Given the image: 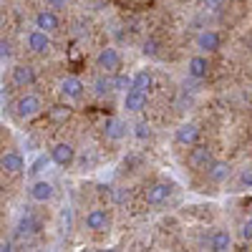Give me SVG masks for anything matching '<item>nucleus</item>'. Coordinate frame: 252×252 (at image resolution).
Masks as SVG:
<instances>
[{
	"label": "nucleus",
	"mask_w": 252,
	"mask_h": 252,
	"mask_svg": "<svg viewBox=\"0 0 252 252\" xmlns=\"http://www.w3.org/2000/svg\"><path fill=\"white\" fill-rule=\"evenodd\" d=\"M40 111H43V101H40L35 94H26V96H20L15 101V114L20 119H33L38 116Z\"/></svg>",
	"instance_id": "f257e3e1"
},
{
	"label": "nucleus",
	"mask_w": 252,
	"mask_h": 252,
	"mask_svg": "<svg viewBox=\"0 0 252 252\" xmlns=\"http://www.w3.org/2000/svg\"><path fill=\"white\" fill-rule=\"evenodd\" d=\"M215 157H212V149L209 146H204V144H192V152H189V157H187V161H189V166H192L194 172H204L207 169V164L212 161Z\"/></svg>",
	"instance_id": "f03ea898"
},
{
	"label": "nucleus",
	"mask_w": 252,
	"mask_h": 252,
	"mask_svg": "<svg viewBox=\"0 0 252 252\" xmlns=\"http://www.w3.org/2000/svg\"><path fill=\"white\" fill-rule=\"evenodd\" d=\"M86 227L91 229V232H106V229L111 227V215H109V209L94 207L91 212L86 215Z\"/></svg>",
	"instance_id": "7ed1b4c3"
},
{
	"label": "nucleus",
	"mask_w": 252,
	"mask_h": 252,
	"mask_svg": "<svg viewBox=\"0 0 252 252\" xmlns=\"http://www.w3.org/2000/svg\"><path fill=\"white\" fill-rule=\"evenodd\" d=\"M199 136H202L199 126H197V124H192V121L179 124V126H177V131H174V141H177L179 146H192V144H197V141H199Z\"/></svg>",
	"instance_id": "20e7f679"
},
{
	"label": "nucleus",
	"mask_w": 252,
	"mask_h": 252,
	"mask_svg": "<svg viewBox=\"0 0 252 252\" xmlns=\"http://www.w3.org/2000/svg\"><path fill=\"white\" fill-rule=\"evenodd\" d=\"M96 66L103 71V73H116L121 68V53L116 48H103L98 56H96Z\"/></svg>",
	"instance_id": "39448f33"
},
{
	"label": "nucleus",
	"mask_w": 252,
	"mask_h": 252,
	"mask_svg": "<svg viewBox=\"0 0 252 252\" xmlns=\"http://www.w3.org/2000/svg\"><path fill=\"white\" fill-rule=\"evenodd\" d=\"M51 161L58 164V166H71V164L76 161V149H73V144L58 141L53 149H51Z\"/></svg>",
	"instance_id": "423d86ee"
},
{
	"label": "nucleus",
	"mask_w": 252,
	"mask_h": 252,
	"mask_svg": "<svg viewBox=\"0 0 252 252\" xmlns=\"http://www.w3.org/2000/svg\"><path fill=\"white\" fill-rule=\"evenodd\" d=\"M146 101H149V94L136 91V89H126L124 91V109L129 114H139L146 109Z\"/></svg>",
	"instance_id": "0eeeda50"
},
{
	"label": "nucleus",
	"mask_w": 252,
	"mask_h": 252,
	"mask_svg": "<svg viewBox=\"0 0 252 252\" xmlns=\"http://www.w3.org/2000/svg\"><path fill=\"white\" fill-rule=\"evenodd\" d=\"M26 43H28V48L33 51V53H38V56H46L48 51H51V33H43V31H31L28 33V38H26Z\"/></svg>",
	"instance_id": "6e6552de"
},
{
	"label": "nucleus",
	"mask_w": 252,
	"mask_h": 252,
	"mask_svg": "<svg viewBox=\"0 0 252 252\" xmlns=\"http://www.w3.org/2000/svg\"><path fill=\"white\" fill-rule=\"evenodd\" d=\"M23 169H26V161H23V157H20L18 152H5L3 157H0V172H3V174L15 177Z\"/></svg>",
	"instance_id": "1a4fd4ad"
},
{
	"label": "nucleus",
	"mask_w": 252,
	"mask_h": 252,
	"mask_svg": "<svg viewBox=\"0 0 252 252\" xmlns=\"http://www.w3.org/2000/svg\"><path fill=\"white\" fill-rule=\"evenodd\" d=\"M53 194H56V189H53V184H51V182H46V179L33 182V184H31V189H28V197H31L33 202H40V204L51 202V199H53Z\"/></svg>",
	"instance_id": "9d476101"
},
{
	"label": "nucleus",
	"mask_w": 252,
	"mask_h": 252,
	"mask_svg": "<svg viewBox=\"0 0 252 252\" xmlns=\"http://www.w3.org/2000/svg\"><path fill=\"white\" fill-rule=\"evenodd\" d=\"M207 179L209 182H215V184H222V182H227L229 179V174H232V166H229L227 161H217V159H212L207 164Z\"/></svg>",
	"instance_id": "9b49d317"
},
{
	"label": "nucleus",
	"mask_w": 252,
	"mask_h": 252,
	"mask_svg": "<svg viewBox=\"0 0 252 252\" xmlns=\"http://www.w3.org/2000/svg\"><path fill=\"white\" fill-rule=\"evenodd\" d=\"M10 81H13V86H18V89H28V86H33L35 83V68L33 66H15L13 68V73H10Z\"/></svg>",
	"instance_id": "f8f14e48"
},
{
	"label": "nucleus",
	"mask_w": 252,
	"mask_h": 252,
	"mask_svg": "<svg viewBox=\"0 0 252 252\" xmlns=\"http://www.w3.org/2000/svg\"><path fill=\"white\" fill-rule=\"evenodd\" d=\"M83 81L81 78H76V76H66L61 81V94H63V98H68V101H78L81 96H83Z\"/></svg>",
	"instance_id": "ddd939ff"
},
{
	"label": "nucleus",
	"mask_w": 252,
	"mask_h": 252,
	"mask_svg": "<svg viewBox=\"0 0 252 252\" xmlns=\"http://www.w3.org/2000/svg\"><path fill=\"white\" fill-rule=\"evenodd\" d=\"M197 48L204 51V53H215L222 48V35L215 33V31H202L197 35Z\"/></svg>",
	"instance_id": "4468645a"
},
{
	"label": "nucleus",
	"mask_w": 252,
	"mask_h": 252,
	"mask_svg": "<svg viewBox=\"0 0 252 252\" xmlns=\"http://www.w3.org/2000/svg\"><path fill=\"white\" fill-rule=\"evenodd\" d=\"M58 26H61V20H58L56 10L48 8V10L35 13V28H38V31H43V33H56Z\"/></svg>",
	"instance_id": "2eb2a0df"
},
{
	"label": "nucleus",
	"mask_w": 252,
	"mask_h": 252,
	"mask_svg": "<svg viewBox=\"0 0 252 252\" xmlns=\"http://www.w3.org/2000/svg\"><path fill=\"white\" fill-rule=\"evenodd\" d=\"M169 197H172V187L166 182H157V184H152L149 189H146V202L149 204H164Z\"/></svg>",
	"instance_id": "dca6fc26"
},
{
	"label": "nucleus",
	"mask_w": 252,
	"mask_h": 252,
	"mask_svg": "<svg viewBox=\"0 0 252 252\" xmlns=\"http://www.w3.org/2000/svg\"><path fill=\"white\" fill-rule=\"evenodd\" d=\"M126 134H129V126H126V121H121V119H106V124H103V136H106V139L121 141Z\"/></svg>",
	"instance_id": "f3484780"
},
{
	"label": "nucleus",
	"mask_w": 252,
	"mask_h": 252,
	"mask_svg": "<svg viewBox=\"0 0 252 252\" xmlns=\"http://www.w3.org/2000/svg\"><path fill=\"white\" fill-rule=\"evenodd\" d=\"M187 73L192 76V78H197V81L207 78V73H209V61H207V56H192V58H189Z\"/></svg>",
	"instance_id": "a211bd4d"
},
{
	"label": "nucleus",
	"mask_w": 252,
	"mask_h": 252,
	"mask_svg": "<svg viewBox=\"0 0 252 252\" xmlns=\"http://www.w3.org/2000/svg\"><path fill=\"white\" fill-rule=\"evenodd\" d=\"M232 247V235L227 232V229H215L212 237H209V250L215 252H227Z\"/></svg>",
	"instance_id": "6ab92c4d"
},
{
	"label": "nucleus",
	"mask_w": 252,
	"mask_h": 252,
	"mask_svg": "<svg viewBox=\"0 0 252 252\" xmlns=\"http://www.w3.org/2000/svg\"><path fill=\"white\" fill-rule=\"evenodd\" d=\"M152 86H154V76H152V71L141 68V71H136V73L131 76V86H129V89H136V91L149 94Z\"/></svg>",
	"instance_id": "aec40b11"
},
{
	"label": "nucleus",
	"mask_w": 252,
	"mask_h": 252,
	"mask_svg": "<svg viewBox=\"0 0 252 252\" xmlns=\"http://www.w3.org/2000/svg\"><path fill=\"white\" fill-rule=\"evenodd\" d=\"M40 229H43V224H40V220H38V217H33V215H26L23 220L18 222V235H20V237L38 235Z\"/></svg>",
	"instance_id": "412c9836"
},
{
	"label": "nucleus",
	"mask_w": 252,
	"mask_h": 252,
	"mask_svg": "<svg viewBox=\"0 0 252 252\" xmlns=\"http://www.w3.org/2000/svg\"><path fill=\"white\" fill-rule=\"evenodd\" d=\"M48 119L56 121V124H66L71 119V106H63V103H58V106L48 109Z\"/></svg>",
	"instance_id": "4be33fe9"
},
{
	"label": "nucleus",
	"mask_w": 252,
	"mask_h": 252,
	"mask_svg": "<svg viewBox=\"0 0 252 252\" xmlns=\"http://www.w3.org/2000/svg\"><path fill=\"white\" fill-rule=\"evenodd\" d=\"M94 91H96L98 96H106V94H111V91H114V86H111V78H109V73H103V76H98V78L94 81Z\"/></svg>",
	"instance_id": "5701e85b"
},
{
	"label": "nucleus",
	"mask_w": 252,
	"mask_h": 252,
	"mask_svg": "<svg viewBox=\"0 0 252 252\" xmlns=\"http://www.w3.org/2000/svg\"><path fill=\"white\" fill-rule=\"evenodd\" d=\"M111 86H114V91H126L131 86V76H126V73H121V71H116L114 73V78H111Z\"/></svg>",
	"instance_id": "b1692460"
},
{
	"label": "nucleus",
	"mask_w": 252,
	"mask_h": 252,
	"mask_svg": "<svg viewBox=\"0 0 252 252\" xmlns=\"http://www.w3.org/2000/svg\"><path fill=\"white\" fill-rule=\"evenodd\" d=\"M134 136H136L139 141H144V139H149V136H152V126L146 124V121H139V124L134 126Z\"/></svg>",
	"instance_id": "393cba45"
},
{
	"label": "nucleus",
	"mask_w": 252,
	"mask_h": 252,
	"mask_svg": "<svg viewBox=\"0 0 252 252\" xmlns=\"http://www.w3.org/2000/svg\"><path fill=\"white\" fill-rule=\"evenodd\" d=\"M141 53H144V56H149V58H154V56L159 53V40H157V38L144 40V48H141Z\"/></svg>",
	"instance_id": "a878e982"
},
{
	"label": "nucleus",
	"mask_w": 252,
	"mask_h": 252,
	"mask_svg": "<svg viewBox=\"0 0 252 252\" xmlns=\"http://www.w3.org/2000/svg\"><path fill=\"white\" fill-rule=\"evenodd\" d=\"M48 164H51V157L40 154V157L31 164V169H28V172H31V174H38V172H43V166H48Z\"/></svg>",
	"instance_id": "bb28decb"
},
{
	"label": "nucleus",
	"mask_w": 252,
	"mask_h": 252,
	"mask_svg": "<svg viewBox=\"0 0 252 252\" xmlns=\"http://www.w3.org/2000/svg\"><path fill=\"white\" fill-rule=\"evenodd\" d=\"M10 56H13V46H10V40L0 38V61H5V58H10Z\"/></svg>",
	"instance_id": "cd10ccee"
},
{
	"label": "nucleus",
	"mask_w": 252,
	"mask_h": 252,
	"mask_svg": "<svg viewBox=\"0 0 252 252\" xmlns=\"http://www.w3.org/2000/svg\"><path fill=\"white\" fill-rule=\"evenodd\" d=\"M61 222H63V232H71V209L68 207L61 212Z\"/></svg>",
	"instance_id": "c85d7f7f"
},
{
	"label": "nucleus",
	"mask_w": 252,
	"mask_h": 252,
	"mask_svg": "<svg viewBox=\"0 0 252 252\" xmlns=\"http://www.w3.org/2000/svg\"><path fill=\"white\" fill-rule=\"evenodd\" d=\"M240 182H242L247 189L252 187V169H250V166H245V169L240 172Z\"/></svg>",
	"instance_id": "c756f323"
},
{
	"label": "nucleus",
	"mask_w": 252,
	"mask_h": 252,
	"mask_svg": "<svg viewBox=\"0 0 252 252\" xmlns=\"http://www.w3.org/2000/svg\"><path fill=\"white\" fill-rule=\"evenodd\" d=\"M240 237H242L245 242H250V240H252V222H250V220L242 224V229H240Z\"/></svg>",
	"instance_id": "7c9ffc66"
},
{
	"label": "nucleus",
	"mask_w": 252,
	"mask_h": 252,
	"mask_svg": "<svg viewBox=\"0 0 252 252\" xmlns=\"http://www.w3.org/2000/svg\"><path fill=\"white\" fill-rule=\"evenodd\" d=\"M68 3H71V0H46V5L51 10H61V8H66Z\"/></svg>",
	"instance_id": "2f4dec72"
},
{
	"label": "nucleus",
	"mask_w": 252,
	"mask_h": 252,
	"mask_svg": "<svg viewBox=\"0 0 252 252\" xmlns=\"http://www.w3.org/2000/svg\"><path fill=\"white\" fill-rule=\"evenodd\" d=\"M224 5V0H204V8H209V10H220Z\"/></svg>",
	"instance_id": "473e14b6"
},
{
	"label": "nucleus",
	"mask_w": 252,
	"mask_h": 252,
	"mask_svg": "<svg viewBox=\"0 0 252 252\" xmlns=\"http://www.w3.org/2000/svg\"><path fill=\"white\" fill-rule=\"evenodd\" d=\"M0 26H3V13H0Z\"/></svg>",
	"instance_id": "72a5a7b5"
},
{
	"label": "nucleus",
	"mask_w": 252,
	"mask_h": 252,
	"mask_svg": "<svg viewBox=\"0 0 252 252\" xmlns=\"http://www.w3.org/2000/svg\"><path fill=\"white\" fill-rule=\"evenodd\" d=\"M0 3H3V0H0Z\"/></svg>",
	"instance_id": "f704fd0d"
}]
</instances>
